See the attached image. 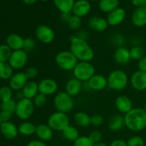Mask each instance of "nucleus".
<instances>
[{
  "label": "nucleus",
  "mask_w": 146,
  "mask_h": 146,
  "mask_svg": "<svg viewBox=\"0 0 146 146\" xmlns=\"http://www.w3.org/2000/svg\"><path fill=\"white\" fill-rule=\"evenodd\" d=\"M70 51L76 57L78 61L91 62L94 58V51L86 40L78 36L71 38Z\"/></svg>",
  "instance_id": "1"
},
{
  "label": "nucleus",
  "mask_w": 146,
  "mask_h": 146,
  "mask_svg": "<svg viewBox=\"0 0 146 146\" xmlns=\"http://www.w3.org/2000/svg\"><path fill=\"white\" fill-rule=\"evenodd\" d=\"M125 125L133 132H140L146 128V113L144 108L137 107L124 115Z\"/></svg>",
  "instance_id": "2"
},
{
  "label": "nucleus",
  "mask_w": 146,
  "mask_h": 146,
  "mask_svg": "<svg viewBox=\"0 0 146 146\" xmlns=\"http://www.w3.org/2000/svg\"><path fill=\"white\" fill-rule=\"evenodd\" d=\"M108 87L113 91H120L125 89L128 84V76L126 72L121 69L113 70L107 77Z\"/></svg>",
  "instance_id": "3"
},
{
  "label": "nucleus",
  "mask_w": 146,
  "mask_h": 146,
  "mask_svg": "<svg viewBox=\"0 0 146 146\" xmlns=\"http://www.w3.org/2000/svg\"><path fill=\"white\" fill-rule=\"evenodd\" d=\"M54 105L56 111L68 114L74 109V97L71 96L66 91L58 92L54 98Z\"/></svg>",
  "instance_id": "4"
},
{
  "label": "nucleus",
  "mask_w": 146,
  "mask_h": 146,
  "mask_svg": "<svg viewBox=\"0 0 146 146\" xmlns=\"http://www.w3.org/2000/svg\"><path fill=\"white\" fill-rule=\"evenodd\" d=\"M74 77L81 82H88L90 78L96 74L95 67L91 62L78 61L73 70Z\"/></svg>",
  "instance_id": "5"
},
{
  "label": "nucleus",
  "mask_w": 146,
  "mask_h": 146,
  "mask_svg": "<svg viewBox=\"0 0 146 146\" xmlns=\"http://www.w3.org/2000/svg\"><path fill=\"white\" fill-rule=\"evenodd\" d=\"M55 61L57 66L66 71H73L78 61L71 51H61L56 55Z\"/></svg>",
  "instance_id": "6"
},
{
  "label": "nucleus",
  "mask_w": 146,
  "mask_h": 146,
  "mask_svg": "<svg viewBox=\"0 0 146 146\" xmlns=\"http://www.w3.org/2000/svg\"><path fill=\"white\" fill-rule=\"evenodd\" d=\"M47 124L53 131L62 132L70 125V118L67 113L56 111L48 117Z\"/></svg>",
  "instance_id": "7"
},
{
  "label": "nucleus",
  "mask_w": 146,
  "mask_h": 146,
  "mask_svg": "<svg viewBox=\"0 0 146 146\" xmlns=\"http://www.w3.org/2000/svg\"><path fill=\"white\" fill-rule=\"evenodd\" d=\"M34 108L35 106L32 100L24 98L17 102L15 113L19 119L27 121L33 115Z\"/></svg>",
  "instance_id": "8"
},
{
  "label": "nucleus",
  "mask_w": 146,
  "mask_h": 146,
  "mask_svg": "<svg viewBox=\"0 0 146 146\" xmlns=\"http://www.w3.org/2000/svg\"><path fill=\"white\" fill-rule=\"evenodd\" d=\"M35 35L37 39L43 44H48L55 39L56 34L52 28L45 24L38 26L35 30Z\"/></svg>",
  "instance_id": "9"
},
{
  "label": "nucleus",
  "mask_w": 146,
  "mask_h": 146,
  "mask_svg": "<svg viewBox=\"0 0 146 146\" xmlns=\"http://www.w3.org/2000/svg\"><path fill=\"white\" fill-rule=\"evenodd\" d=\"M28 61V53L23 49L13 51L9 64L13 69L19 70L24 68Z\"/></svg>",
  "instance_id": "10"
},
{
  "label": "nucleus",
  "mask_w": 146,
  "mask_h": 146,
  "mask_svg": "<svg viewBox=\"0 0 146 146\" xmlns=\"http://www.w3.org/2000/svg\"><path fill=\"white\" fill-rule=\"evenodd\" d=\"M38 92L45 96L56 94L58 90V84L52 78H44L38 84Z\"/></svg>",
  "instance_id": "11"
},
{
  "label": "nucleus",
  "mask_w": 146,
  "mask_h": 146,
  "mask_svg": "<svg viewBox=\"0 0 146 146\" xmlns=\"http://www.w3.org/2000/svg\"><path fill=\"white\" fill-rule=\"evenodd\" d=\"M131 84L133 88L138 91L146 90V73L140 70L135 71L131 75Z\"/></svg>",
  "instance_id": "12"
},
{
  "label": "nucleus",
  "mask_w": 146,
  "mask_h": 146,
  "mask_svg": "<svg viewBox=\"0 0 146 146\" xmlns=\"http://www.w3.org/2000/svg\"><path fill=\"white\" fill-rule=\"evenodd\" d=\"M125 17H126L125 10L121 7H118L111 13L108 14L106 20L109 26L116 27L121 24L125 20Z\"/></svg>",
  "instance_id": "13"
},
{
  "label": "nucleus",
  "mask_w": 146,
  "mask_h": 146,
  "mask_svg": "<svg viewBox=\"0 0 146 146\" xmlns=\"http://www.w3.org/2000/svg\"><path fill=\"white\" fill-rule=\"evenodd\" d=\"M88 86L91 90L101 91L108 87L107 78L101 74H94L88 81Z\"/></svg>",
  "instance_id": "14"
},
{
  "label": "nucleus",
  "mask_w": 146,
  "mask_h": 146,
  "mask_svg": "<svg viewBox=\"0 0 146 146\" xmlns=\"http://www.w3.org/2000/svg\"><path fill=\"white\" fill-rule=\"evenodd\" d=\"M115 107L118 112L124 115L133 108V102L131 98L125 95H121L117 97L115 101Z\"/></svg>",
  "instance_id": "15"
},
{
  "label": "nucleus",
  "mask_w": 146,
  "mask_h": 146,
  "mask_svg": "<svg viewBox=\"0 0 146 146\" xmlns=\"http://www.w3.org/2000/svg\"><path fill=\"white\" fill-rule=\"evenodd\" d=\"M88 24L91 29L94 31H97V32L105 31L109 26L107 20L99 16L91 17L88 19Z\"/></svg>",
  "instance_id": "16"
},
{
  "label": "nucleus",
  "mask_w": 146,
  "mask_h": 146,
  "mask_svg": "<svg viewBox=\"0 0 146 146\" xmlns=\"http://www.w3.org/2000/svg\"><path fill=\"white\" fill-rule=\"evenodd\" d=\"M28 81L24 72L16 73L9 79V87L14 91H21Z\"/></svg>",
  "instance_id": "17"
},
{
  "label": "nucleus",
  "mask_w": 146,
  "mask_h": 146,
  "mask_svg": "<svg viewBox=\"0 0 146 146\" xmlns=\"http://www.w3.org/2000/svg\"><path fill=\"white\" fill-rule=\"evenodd\" d=\"M91 9V5L88 0H77L73 7L72 12L74 15L82 18L88 14Z\"/></svg>",
  "instance_id": "18"
},
{
  "label": "nucleus",
  "mask_w": 146,
  "mask_h": 146,
  "mask_svg": "<svg viewBox=\"0 0 146 146\" xmlns=\"http://www.w3.org/2000/svg\"><path fill=\"white\" fill-rule=\"evenodd\" d=\"M114 60L119 65H126L131 61L130 49L124 46H119L114 52Z\"/></svg>",
  "instance_id": "19"
},
{
  "label": "nucleus",
  "mask_w": 146,
  "mask_h": 146,
  "mask_svg": "<svg viewBox=\"0 0 146 146\" xmlns=\"http://www.w3.org/2000/svg\"><path fill=\"white\" fill-rule=\"evenodd\" d=\"M131 21L135 27L141 28L146 25V7L136 8L133 12Z\"/></svg>",
  "instance_id": "20"
},
{
  "label": "nucleus",
  "mask_w": 146,
  "mask_h": 146,
  "mask_svg": "<svg viewBox=\"0 0 146 146\" xmlns=\"http://www.w3.org/2000/svg\"><path fill=\"white\" fill-rule=\"evenodd\" d=\"M2 135L9 140H13L17 137L19 134V129L14 123L9 122L2 123L0 127Z\"/></svg>",
  "instance_id": "21"
},
{
  "label": "nucleus",
  "mask_w": 146,
  "mask_h": 146,
  "mask_svg": "<svg viewBox=\"0 0 146 146\" xmlns=\"http://www.w3.org/2000/svg\"><path fill=\"white\" fill-rule=\"evenodd\" d=\"M35 134L40 141L46 142L52 139L54 131L48 126V124L41 123L36 126Z\"/></svg>",
  "instance_id": "22"
},
{
  "label": "nucleus",
  "mask_w": 146,
  "mask_h": 146,
  "mask_svg": "<svg viewBox=\"0 0 146 146\" xmlns=\"http://www.w3.org/2000/svg\"><path fill=\"white\" fill-rule=\"evenodd\" d=\"M81 81L76 78H71L66 82L65 86V91L71 96L74 97L78 96L82 89Z\"/></svg>",
  "instance_id": "23"
},
{
  "label": "nucleus",
  "mask_w": 146,
  "mask_h": 146,
  "mask_svg": "<svg viewBox=\"0 0 146 146\" xmlns=\"http://www.w3.org/2000/svg\"><path fill=\"white\" fill-rule=\"evenodd\" d=\"M24 98L32 100L38 94V86L36 81H28L23 89L21 90Z\"/></svg>",
  "instance_id": "24"
},
{
  "label": "nucleus",
  "mask_w": 146,
  "mask_h": 146,
  "mask_svg": "<svg viewBox=\"0 0 146 146\" xmlns=\"http://www.w3.org/2000/svg\"><path fill=\"white\" fill-rule=\"evenodd\" d=\"M24 40L21 36L17 34H11L7 37L6 43L7 45L11 48L12 51L23 49L24 46Z\"/></svg>",
  "instance_id": "25"
},
{
  "label": "nucleus",
  "mask_w": 146,
  "mask_h": 146,
  "mask_svg": "<svg viewBox=\"0 0 146 146\" xmlns=\"http://www.w3.org/2000/svg\"><path fill=\"white\" fill-rule=\"evenodd\" d=\"M125 125L124 116L121 114L114 115L108 121V127L110 131L113 132H118L123 128Z\"/></svg>",
  "instance_id": "26"
},
{
  "label": "nucleus",
  "mask_w": 146,
  "mask_h": 146,
  "mask_svg": "<svg viewBox=\"0 0 146 146\" xmlns=\"http://www.w3.org/2000/svg\"><path fill=\"white\" fill-rule=\"evenodd\" d=\"M74 121L76 125L81 128H86L91 125V116L84 111L76 113L74 115Z\"/></svg>",
  "instance_id": "27"
},
{
  "label": "nucleus",
  "mask_w": 146,
  "mask_h": 146,
  "mask_svg": "<svg viewBox=\"0 0 146 146\" xmlns=\"http://www.w3.org/2000/svg\"><path fill=\"white\" fill-rule=\"evenodd\" d=\"M119 6L118 0H100L98 3L99 9L102 12L109 14Z\"/></svg>",
  "instance_id": "28"
},
{
  "label": "nucleus",
  "mask_w": 146,
  "mask_h": 146,
  "mask_svg": "<svg viewBox=\"0 0 146 146\" xmlns=\"http://www.w3.org/2000/svg\"><path fill=\"white\" fill-rule=\"evenodd\" d=\"M54 4L61 13H71L75 0H54Z\"/></svg>",
  "instance_id": "29"
},
{
  "label": "nucleus",
  "mask_w": 146,
  "mask_h": 146,
  "mask_svg": "<svg viewBox=\"0 0 146 146\" xmlns=\"http://www.w3.org/2000/svg\"><path fill=\"white\" fill-rule=\"evenodd\" d=\"M19 133L24 136H30L35 134L36 126L33 123L29 121H24L21 123L18 127Z\"/></svg>",
  "instance_id": "30"
},
{
  "label": "nucleus",
  "mask_w": 146,
  "mask_h": 146,
  "mask_svg": "<svg viewBox=\"0 0 146 146\" xmlns=\"http://www.w3.org/2000/svg\"><path fill=\"white\" fill-rule=\"evenodd\" d=\"M62 134L67 141H71V142H74L80 136L78 130L75 126H73L71 125L67 126L62 131Z\"/></svg>",
  "instance_id": "31"
},
{
  "label": "nucleus",
  "mask_w": 146,
  "mask_h": 146,
  "mask_svg": "<svg viewBox=\"0 0 146 146\" xmlns=\"http://www.w3.org/2000/svg\"><path fill=\"white\" fill-rule=\"evenodd\" d=\"M13 68L9 63L0 62V78L8 80L13 76Z\"/></svg>",
  "instance_id": "32"
},
{
  "label": "nucleus",
  "mask_w": 146,
  "mask_h": 146,
  "mask_svg": "<svg viewBox=\"0 0 146 146\" xmlns=\"http://www.w3.org/2000/svg\"><path fill=\"white\" fill-rule=\"evenodd\" d=\"M131 59L135 61H139L145 56V51L143 47L141 46H134L130 49Z\"/></svg>",
  "instance_id": "33"
},
{
  "label": "nucleus",
  "mask_w": 146,
  "mask_h": 146,
  "mask_svg": "<svg viewBox=\"0 0 146 146\" xmlns=\"http://www.w3.org/2000/svg\"><path fill=\"white\" fill-rule=\"evenodd\" d=\"M81 24H82V20H81V17H77L74 14L71 15L69 20L67 22L68 28L72 31H77V30L79 29Z\"/></svg>",
  "instance_id": "34"
},
{
  "label": "nucleus",
  "mask_w": 146,
  "mask_h": 146,
  "mask_svg": "<svg viewBox=\"0 0 146 146\" xmlns=\"http://www.w3.org/2000/svg\"><path fill=\"white\" fill-rule=\"evenodd\" d=\"M12 51L7 44H2L0 46V62L9 61Z\"/></svg>",
  "instance_id": "35"
},
{
  "label": "nucleus",
  "mask_w": 146,
  "mask_h": 146,
  "mask_svg": "<svg viewBox=\"0 0 146 146\" xmlns=\"http://www.w3.org/2000/svg\"><path fill=\"white\" fill-rule=\"evenodd\" d=\"M17 105V103L12 98L8 100V101H3L1 105V111H7V112L10 113L11 114H13L16 112Z\"/></svg>",
  "instance_id": "36"
},
{
  "label": "nucleus",
  "mask_w": 146,
  "mask_h": 146,
  "mask_svg": "<svg viewBox=\"0 0 146 146\" xmlns=\"http://www.w3.org/2000/svg\"><path fill=\"white\" fill-rule=\"evenodd\" d=\"M12 89L9 86H2L0 88V100L1 102L11 99Z\"/></svg>",
  "instance_id": "37"
},
{
  "label": "nucleus",
  "mask_w": 146,
  "mask_h": 146,
  "mask_svg": "<svg viewBox=\"0 0 146 146\" xmlns=\"http://www.w3.org/2000/svg\"><path fill=\"white\" fill-rule=\"evenodd\" d=\"M94 143L91 141L88 136H79L74 142V146H94Z\"/></svg>",
  "instance_id": "38"
},
{
  "label": "nucleus",
  "mask_w": 146,
  "mask_h": 146,
  "mask_svg": "<svg viewBox=\"0 0 146 146\" xmlns=\"http://www.w3.org/2000/svg\"><path fill=\"white\" fill-rule=\"evenodd\" d=\"M33 102H34L35 107H36V108H42L46 105L47 102L46 96L38 93L36 96L35 98L33 99Z\"/></svg>",
  "instance_id": "39"
},
{
  "label": "nucleus",
  "mask_w": 146,
  "mask_h": 146,
  "mask_svg": "<svg viewBox=\"0 0 146 146\" xmlns=\"http://www.w3.org/2000/svg\"><path fill=\"white\" fill-rule=\"evenodd\" d=\"M35 41L34 38L31 37H27L24 38V46H23V50L25 51L27 53H29L31 51H34L35 48Z\"/></svg>",
  "instance_id": "40"
},
{
  "label": "nucleus",
  "mask_w": 146,
  "mask_h": 146,
  "mask_svg": "<svg viewBox=\"0 0 146 146\" xmlns=\"http://www.w3.org/2000/svg\"><path fill=\"white\" fill-rule=\"evenodd\" d=\"M126 143L128 146H145V141L143 138L138 135L131 137Z\"/></svg>",
  "instance_id": "41"
},
{
  "label": "nucleus",
  "mask_w": 146,
  "mask_h": 146,
  "mask_svg": "<svg viewBox=\"0 0 146 146\" xmlns=\"http://www.w3.org/2000/svg\"><path fill=\"white\" fill-rule=\"evenodd\" d=\"M24 74L29 81H33L38 76V70L34 66H29L27 68Z\"/></svg>",
  "instance_id": "42"
},
{
  "label": "nucleus",
  "mask_w": 146,
  "mask_h": 146,
  "mask_svg": "<svg viewBox=\"0 0 146 146\" xmlns=\"http://www.w3.org/2000/svg\"><path fill=\"white\" fill-rule=\"evenodd\" d=\"M104 123V118L100 114H94L91 116V125L94 127H99Z\"/></svg>",
  "instance_id": "43"
},
{
  "label": "nucleus",
  "mask_w": 146,
  "mask_h": 146,
  "mask_svg": "<svg viewBox=\"0 0 146 146\" xmlns=\"http://www.w3.org/2000/svg\"><path fill=\"white\" fill-rule=\"evenodd\" d=\"M89 138L91 139V141L95 143H98L101 142L103 138V135L101 133V131H94L89 134L88 135Z\"/></svg>",
  "instance_id": "44"
},
{
  "label": "nucleus",
  "mask_w": 146,
  "mask_h": 146,
  "mask_svg": "<svg viewBox=\"0 0 146 146\" xmlns=\"http://www.w3.org/2000/svg\"><path fill=\"white\" fill-rule=\"evenodd\" d=\"M11 115L10 113L7 112L5 111H1L0 112V121L1 123H5V122H9L10 121V119L11 118Z\"/></svg>",
  "instance_id": "45"
},
{
  "label": "nucleus",
  "mask_w": 146,
  "mask_h": 146,
  "mask_svg": "<svg viewBox=\"0 0 146 146\" xmlns=\"http://www.w3.org/2000/svg\"><path fill=\"white\" fill-rule=\"evenodd\" d=\"M138 70L146 73V56L143 57L138 62Z\"/></svg>",
  "instance_id": "46"
},
{
  "label": "nucleus",
  "mask_w": 146,
  "mask_h": 146,
  "mask_svg": "<svg viewBox=\"0 0 146 146\" xmlns=\"http://www.w3.org/2000/svg\"><path fill=\"white\" fill-rule=\"evenodd\" d=\"M109 146H128L127 143L122 139H115L111 142Z\"/></svg>",
  "instance_id": "47"
},
{
  "label": "nucleus",
  "mask_w": 146,
  "mask_h": 146,
  "mask_svg": "<svg viewBox=\"0 0 146 146\" xmlns=\"http://www.w3.org/2000/svg\"><path fill=\"white\" fill-rule=\"evenodd\" d=\"M27 146H47L45 142L41 141L40 140H34L31 141L27 144Z\"/></svg>",
  "instance_id": "48"
},
{
  "label": "nucleus",
  "mask_w": 146,
  "mask_h": 146,
  "mask_svg": "<svg viewBox=\"0 0 146 146\" xmlns=\"http://www.w3.org/2000/svg\"><path fill=\"white\" fill-rule=\"evenodd\" d=\"M131 3L134 7L136 8L142 7H146L145 6V0H131Z\"/></svg>",
  "instance_id": "49"
},
{
  "label": "nucleus",
  "mask_w": 146,
  "mask_h": 146,
  "mask_svg": "<svg viewBox=\"0 0 146 146\" xmlns=\"http://www.w3.org/2000/svg\"><path fill=\"white\" fill-rule=\"evenodd\" d=\"M71 17V13H61V19H62L63 21L66 23V24Z\"/></svg>",
  "instance_id": "50"
},
{
  "label": "nucleus",
  "mask_w": 146,
  "mask_h": 146,
  "mask_svg": "<svg viewBox=\"0 0 146 146\" xmlns=\"http://www.w3.org/2000/svg\"><path fill=\"white\" fill-rule=\"evenodd\" d=\"M22 1L24 4H27V5H31V4H34L37 0H22Z\"/></svg>",
  "instance_id": "51"
},
{
  "label": "nucleus",
  "mask_w": 146,
  "mask_h": 146,
  "mask_svg": "<svg viewBox=\"0 0 146 146\" xmlns=\"http://www.w3.org/2000/svg\"><path fill=\"white\" fill-rule=\"evenodd\" d=\"M94 146H108V145H107L106 143H104L100 142V143H95L94 145Z\"/></svg>",
  "instance_id": "52"
},
{
  "label": "nucleus",
  "mask_w": 146,
  "mask_h": 146,
  "mask_svg": "<svg viewBox=\"0 0 146 146\" xmlns=\"http://www.w3.org/2000/svg\"><path fill=\"white\" fill-rule=\"evenodd\" d=\"M41 1H42V2H46V1H48V0H41Z\"/></svg>",
  "instance_id": "53"
},
{
  "label": "nucleus",
  "mask_w": 146,
  "mask_h": 146,
  "mask_svg": "<svg viewBox=\"0 0 146 146\" xmlns=\"http://www.w3.org/2000/svg\"><path fill=\"white\" fill-rule=\"evenodd\" d=\"M88 1H99L100 0H88Z\"/></svg>",
  "instance_id": "54"
},
{
  "label": "nucleus",
  "mask_w": 146,
  "mask_h": 146,
  "mask_svg": "<svg viewBox=\"0 0 146 146\" xmlns=\"http://www.w3.org/2000/svg\"><path fill=\"white\" fill-rule=\"evenodd\" d=\"M144 110H145V113H146V104H145V106H144Z\"/></svg>",
  "instance_id": "55"
},
{
  "label": "nucleus",
  "mask_w": 146,
  "mask_h": 146,
  "mask_svg": "<svg viewBox=\"0 0 146 146\" xmlns=\"http://www.w3.org/2000/svg\"><path fill=\"white\" fill-rule=\"evenodd\" d=\"M1 121H0V127H1Z\"/></svg>",
  "instance_id": "56"
},
{
  "label": "nucleus",
  "mask_w": 146,
  "mask_h": 146,
  "mask_svg": "<svg viewBox=\"0 0 146 146\" xmlns=\"http://www.w3.org/2000/svg\"><path fill=\"white\" fill-rule=\"evenodd\" d=\"M145 6H146V0H145Z\"/></svg>",
  "instance_id": "57"
},
{
  "label": "nucleus",
  "mask_w": 146,
  "mask_h": 146,
  "mask_svg": "<svg viewBox=\"0 0 146 146\" xmlns=\"http://www.w3.org/2000/svg\"><path fill=\"white\" fill-rule=\"evenodd\" d=\"M56 146H57V145H56Z\"/></svg>",
  "instance_id": "58"
}]
</instances>
